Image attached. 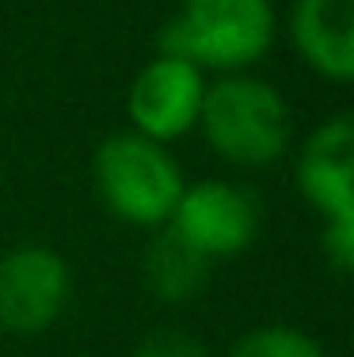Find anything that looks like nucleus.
Here are the masks:
<instances>
[{
    "label": "nucleus",
    "instance_id": "12",
    "mask_svg": "<svg viewBox=\"0 0 354 357\" xmlns=\"http://www.w3.org/2000/svg\"><path fill=\"white\" fill-rule=\"evenodd\" d=\"M133 357H206V354H202L198 342H191V338H183V335H156Z\"/></svg>",
    "mask_w": 354,
    "mask_h": 357
},
{
    "label": "nucleus",
    "instance_id": "10",
    "mask_svg": "<svg viewBox=\"0 0 354 357\" xmlns=\"http://www.w3.org/2000/svg\"><path fill=\"white\" fill-rule=\"evenodd\" d=\"M229 357H327V354L305 331L286 327V323H267V327L244 331Z\"/></svg>",
    "mask_w": 354,
    "mask_h": 357
},
{
    "label": "nucleus",
    "instance_id": "11",
    "mask_svg": "<svg viewBox=\"0 0 354 357\" xmlns=\"http://www.w3.org/2000/svg\"><path fill=\"white\" fill-rule=\"evenodd\" d=\"M324 251L335 270H351L354 262V220H327L324 225Z\"/></svg>",
    "mask_w": 354,
    "mask_h": 357
},
{
    "label": "nucleus",
    "instance_id": "3",
    "mask_svg": "<svg viewBox=\"0 0 354 357\" xmlns=\"http://www.w3.org/2000/svg\"><path fill=\"white\" fill-rule=\"evenodd\" d=\"M91 172H96V190L107 213L141 228L168 225L183 186H187L172 152L160 141H149L133 130L115 133L99 144Z\"/></svg>",
    "mask_w": 354,
    "mask_h": 357
},
{
    "label": "nucleus",
    "instance_id": "9",
    "mask_svg": "<svg viewBox=\"0 0 354 357\" xmlns=\"http://www.w3.org/2000/svg\"><path fill=\"white\" fill-rule=\"evenodd\" d=\"M164 232H156V240L145 251V285L153 289L160 301L183 304L206 285L209 278V259L195 251L172 225H160Z\"/></svg>",
    "mask_w": 354,
    "mask_h": 357
},
{
    "label": "nucleus",
    "instance_id": "8",
    "mask_svg": "<svg viewBox=\"0 0 354 357\" xmlns=\"http://www.w3.org/2000/svg\"><path fill=\"white\" fill-rule=\"evenodd\" d=\"M290 38L316 76L347 84L354 76V0H297Z\"/></svg>",
    "mask_w": 354,
    "mask_h": 357
},
{
    "label": "nucleus",
    "instance_id": "6",
    "mask_svg": "<svg viewBox=\"0 0 354 357\" xmlns=\"http://www.w3.org/2000/svg\"><path fill=\"white\" fill-rule=\"evenodd\" d=\"M168 225L206 259H225L251 248L259 232V213L240 186L206 178V183L183 186Z\"/></svg>",
    "mask_w": 354,
    "mask_h": 357
},
{
    "label": "nucleus",
    "instance_id": "1",
    "mask_svg": "<svg viewBox=\"0 0 354 357\" xmlns=\"http://www.w3.org/2000/svg\"><path fill=\"white\" fill-rule=\"evenodd\" d=\"M198 126L209 149L236 167H263L290 149V107L274 84L248 73H225L206 84Z\"/></svg>",
    "mask_w": 354,
    "mask_h": 357
},
{
    "label": "nucleus",
    "instance_id": "5",
    "mask_svg": "<svg viewBox=\"0 0 354 357\" xmlns=\"http://www.w3.org/2000/svg\"><path fill=\"white\" fill-rule=\"evenodd\" d=\"M69 266L42 243H23L0 259V327L8 335H38L69 304Z\"/></svg>",
    "mask_w": 354,
    "mask_h": 357
},
{
    "label": "nucleus",
    "instance_id": "7",
    "mask_svg": "<svg viewBox=\"0 0 354 357\" xmlns=\"http://www.w3.org/2000/svg\"><path fill=\"white\" fill-rule=\"evenodd\" d=\"M297 186L327 220H354V126L347 114L316 126L297 152Z\"/></svg>",
    "mask_w": 354,
    "mask_h": 357
},
{
    "label": "nucleus",
    "instance_id": "4",
    "mask_svg": "<svg viewBox=\"0 0 354 357\" xmlns=\"http://www.w3.org/2000/svg\"><path fill=\"white\" fill-rule=\"evenodd\" d=\"M206 73L191 65L187 57L156 54L130 84L126 114L133 122V133L149 141H175L198 126L202 99H206Z\"/></svg>",
    "mask_w": 354,
    "mask_h": 357
},
{
    "label": "nucleus",
    "instance_id": "2",
    "mask_svg": "<svg viewBox=\"0 0 354 357\" xmlns=\"http://www.w3.org/2000/svg\"><path fill=\"white\" fill-rule=\"evenodd\" d=\"M274 42L271 0H183L160 31V54L187 57L202 73H244Z\"/></svg>",
    "mask_w": 354,
    "mask_h": 357
}]
</instances>
